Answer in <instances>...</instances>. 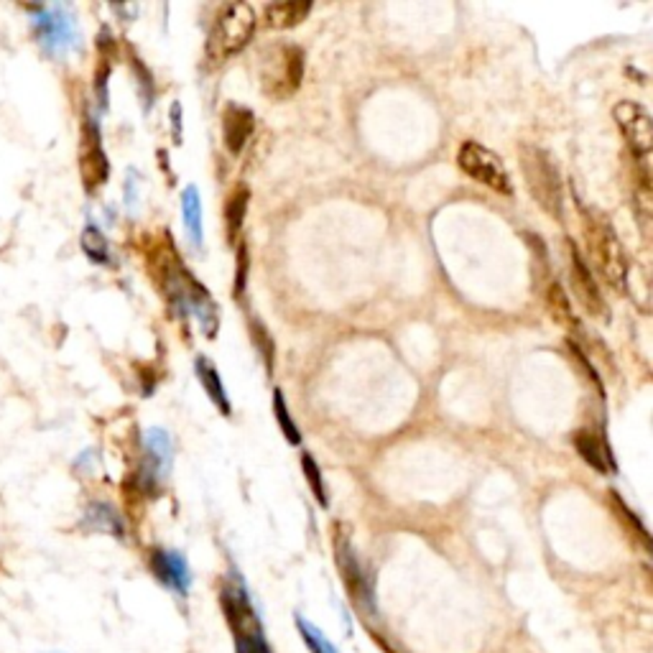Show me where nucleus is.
<instances>
[{
	"label": "nucleus",
	"instance_id": "nucleus-20",
	"mask_svg": "<svg viewBox=\"0 0 653 653\" xmlns=\"http://www.w3.org/2000/svg\"><path fill=\"white\" fill-rule=\"evenodd\" d=\"M296 630H299L304 646L312 653H337V648L330 643V639H327L312 620H306L304 615H296Z\"/></svg>",
	"mask_w": 653,
	"mask_h": 653
},
{
	"label": "nucleus",
	"instance_id": "nucleus-23",
	"mask_svg": "<svg viewBox=\"0 0 653 653\" xmlns=\"http://www.w3.org/2000/svg\"><path fill=\"white\" fill-rule=\"evenodd\" d=\"M302 467H304V477L309 480V485H312V493H314V498L320 503L322 508H327V493H324V483H322V473L320 467H317V462L312 455H302Z\"/></svg>",
	"mask_w": 653,
	"mask_h": 653
},
{
	"label": "nucleus",
	"instance_id": "nucleus-21",
	"mask_svg": "<svg viewBox=\"0 0 653 653\" xmlns=\"http://www.w3.org/2000/svg\"><path fill=\"white\" fill-rule=\"evenodd\" d=\"M82 251L87 253V258H90V261H95V264H108V261H110V248H108V240H105V235L100 233L95 225L84 227Z\"/></svg>",
	"mask_w": 653,
	"mask_h": 653
},
{
	"label": "nucleus",
	"instance_id": "nucleus-11",
	"mask_svg": "<svg viewBox=\"0 0 653 653\" xmlns=\"http://www.w3.org/2000/svg\"><path fill=\"white\" fill-rule=\"evenodd\" d=\"M255 130V118L248 108H240L235 102H230L223 112V136L225 146L230 153H240L243 146Z\"/></svg>",
	"mask_w": 653,
	"mask_h": 653
},
{
	"label": "nucleus",
	"instance_id": "nucleus-10",
	"mask_svg": "<svg viewBox=\"0 0 653 653\" xmlns=\"http://www.w3.org/2000/svg\"><path fill=\"white\" fill-rule=\"evenodd\" d=\"M151 570L158 577V582L171 587L174 592L187 595L189 592V567L187 559L177 552H167V549H156L151 554Z\"/></svg>",
	"mask_w": 653,
	"mask_h": 653
},
{
	"label": "nucleus",
	"instance_id": "nucleus-7",
	"mask_svg": "<svg viewBox=\"0 0 653 653\" xmlns=\"http://www.w3.org/2000/svg\"><path fill=\"white\" fill-rule=\"evenodd\" d=\"M615 123L620 128L623 139L628 143L630 158H648L653 149V120L640 102L633 100H620L615 108Z\"/></svg>",
	"mask_w": 653,
	"mask_h": 653
},
{
	"label": "nucleus",
	"instance_id": "nucleus-18",
	"mask_svg": "<svg viewBox=\"0 0 653 653\" xmlns=\"http://www.w3.org/2000/svg\"><path fill=\"white\" fill-rule=\"evenodd\" d=\"M248 187H237L233 197L227 199L225 205V225H227V240L235 245L237 235H240V227L245 220V209H248Z\"/></svg>",
	"mask_w": 653,
	"mask_h": 653
},
{
	"label": "nucleus",
	"instance_id": "nucleus-19",
	"mask_svg": "<svg viewBox=\"0 0 653 653\" xmlns=\"http://www.w3.org/2000/svg\"><path fill=\"white\" fill-rule=\"evenodd\" d=\"M87 526H92L95 531H105V533L123 536V521H120L118 514L112 511L110 505H105V503L90 505V511H87Z\"/></svg>",
	"mask_w": 653,
	"mask_h": 653
},
{
	"label": "nucleus",
	"instance_id": "nucleus-8",
	"mask_svg": "<svg viewBox=\"0 0 653 653\" xmlns=\"http://www.w3.org/2000/svg\"><path fill=\"white\" fill-rule=\"evenodd\" d=\"M110 164L100 143V130L95 120H84L82 126V146H80V177L87 192H98L100 187L108 181Z\"/></svg>",
	"mask_w": 653,
	"mask_h": 653
},
{
	"label": "nucleus",
	"instance_id": "nucleus-22",
	"mask_svg": "<svg viewBox=\"0 0 653 653\" xmlns=\"http://www.w3.org/2000/svg\"><path fill=\"white\" fill-rule=\"evenodd\" d=\"M274 411H276L278 427H281V431H283V437H286L292 445H299V442H302V434H299L296 424H293L292 414H289V406H286V401H283L281 390H274Z\"/></svg>",
	"mask_w": 653,
	"mask_h": 653
},
{
	"label": "nucleus",
	"instance_id": "nucleus-25",
	"mask_svg": "<svg viewBox=\"0 0 653 653\" xmlns=\"http://www.w3.org/2000/svg\"><path fill=\"white\" fill-rule=\"evenodd\" d=\"M237 268H235V296L243 293L245 289V281H248V245L245 243H237Z\"/></svg>",
	"mask_w": 653,
	"mask_h": 653
},
{
	"label": "nucleus",
	"instance_id": "nucleus-5",
	"mask_svg": "<svg viewBox=\"0 0 653 653\" xmlns=\"http://www.w3.org/2000/svg\"><path fill=\"white\" fill-rule=\"evenodd\" d=\"M31 11H34V34L46 54L59 56L77 49L80 43L77 24L64 5H52V8L34 5Z\"/></svg>",
	"mask_w": 653,
	"mask_h": 653
},
{
	"label": "nucleus",
	"instance_id": "nucleus-2",
	"mask_svg": "<svg viewBox=\"0 0 653 653\" xmlns=\"http://www.w3.org/2000/svg\"><path fill=\"white\" fill-rule=\"evenodd\" d=\"M304 52L293 43H271L261 49L255 70L264 95L271 100L292 98L304 80Z\"/></svg>",
	"mask_w": 653,
	"mask_h": 653
},
{
	"label": "nucleus",
	"instance_id": "nucleus-1",
	"mask_svg": "<svg viewBox=\"0 0 653 653\" xmlns=\"http://www.w3.org/2000/svg\"><path fill=\"white\" fill-rule=\"evenodd\" d=\"M582 233L590 253L587 265L595 268L610 289L620 292L626 286L628 258L610 217L595 207H582Z\"/></svg>",
	"mask_w": 653,
	"mask_h": 653
},
{
	"label": "nucleus",
	"instance_id": "nucleus-16",
	"mask_svg": "<svg viewBox=\"0 0 653 653\" xmlns=\"http://www.w3.org/2000/svg\"><path fill=\"white\" fill-rule=\"evenodd\" d=\"M197 376L202 380V386L207 390V396L215 401V406L220 408V414H230V401H227V393H225V386L220 376H217V370H215V365L207 360V358H199L197 360Z\"/></svg>",
	"mask_w": 653,
	"mask_h": 653
},
{
	"label": "nucleus",
	"instance_id": "nucleus-9",
	"mask_svg": "<svg viewBox=\"0 0 653 653\" xmlns=\"http://www.w3.org/2000/svg\"><path fill=\"white\" fill-rule=\"evenodd\" d=\"M570 248V278H571V289L577 293L580 304L592 314V317H602L605 314V299H602V292L598 286V278L592 274V268L587 265L584 255L580 253V248L574 243H567Z\"/></svg>",
	"mask_w": 653,
	"mask_h": 653
},
{
	"label": "nucleus",
	"instance_id": "nucleus-14",
	"mask_svg": "<svg viewBox=\"0 0 653 653\" xmlns=\"http://www.w3.org/2000/svg\"><path fill=\"white\" fill-rule=\"evenodd\" d=\"M312 14V3L306 0H281V3H271L265 8L264 21L268 28H293L304 21L306 15Z\"/></svg>",
	"mask_w": 653,
	"mask_h": 653
},
{
	"label": "nucleus",
	"instance_id": "nucleus-17",
	"mask_svg": "<svg viewBox=\"0 0 653 653\" xmlns=\"http://www.w3.org/2000/svg\"><path fill=\"white\" fill-rule=\"evenodd\" d=\"M181 217L187 225V233L192 237L197 248L202 245V205H199V192L197 187H187L181 195Z\"/></svg>",
	"mask_w": 653,
	"mask_h": 653
},
{
	"label": "nucleus",
	"instance_id": "nucleus-15",
	"mask_svg": "<svg viewBox=\"0 0 653 653\" xmlns=\"http://www.w3.org/2000/svg\"><path fill=\"white\" fill-rule=\"evenodd\" d=\"M546 306H549L552 320H554L559 327L571 330V332L580 330V320H577V314H574V309H571L570 296H567V292H564L559 283H549V289H546Z\"/></svg>",
	"mask_w": 653,
	"mask_h": 653
},
{
	"label": "nucleus",
	"instance_id": "nucleus-24",
	"mask_svg": "<svg viewBox=\"0 0 653 653\" xmlns=\"http://www.w3.org/2000/svg\"><path fill=\"white\" fill-rule=\"evenodd\" d=\"M251 337L253 342H255V348L261 352V358L265 360V368H268V373L274 370V340H271V334L265 330L264 324L258 320L251 322Z\"/></svg>",
	"mask_w": 653,
	"mask_h": 653
},
{
	"label": "nucleus",
	"instance_id": "nucleus-12",
	"mask_svg": "<svg viewBox=\"0 0 653 653\" xmlns=\"http://www.w3.org/2000/svg\"><path fill=\"white\" fill-rule=\"evenodd\" d=\"M337 559H340V570H342V577L345 582L350 584L352 595L362 600L365 608L373 610V595H370V587H368V580H365V571H362L360 562L355 559L350 543L337 542Z\"/></svg>",
	"mask_w": 653,
	"mask_h": 653
},
{
	"label": "nucleus",
	"instance_id": "nucleus-6",
	"mask_svg": "<svg viewBox=\"0 0 653 653\" xmlns=\"http://www.w3.org/2000/svg\"><path fill=\"white\" fill-rule=\"evenodd\" d=\"M457 164L470 179L480 181L483 187H490L498 195H514L511 177L503 167L501 156L485 149V146H480L477 140H465L459 146Z\"/></svg>",
	"mask_w": 653,
	"mask_h": 653
},
{
	"label": "nucleus",
	"instance_id": "nucleus-3",
	"mask_svg": "<svg viewBox=\"0 0 653 653\" xmlns=\"http://www.w3.org/2000/svg\"><path fill=\"white\" fill-rule=\"evenodd\" d=\"M521 171L531 197L536 199V205L552 215L554 220H562L564 215V192H562V177L554 164V156L543 151L542 146L523 143L518 151Z\"/></svg>",
	"mask_w": 653,
	"mask_h": 653
},
{
	"label": "nucleus",
	"instance_id": "nucleus-13",
	"mask_svg": "<svg viewBox=\"0 0 653 653\" xmlns=\"http://www.w3.org/2000/svg\"><path fill=\"white\" fill-rule=\"evenodd\" d=\"M574 447H577V452H580V457L590 465V467H595L598 473L608 475V473H615V459L610 457V449L608 445L600 439L595 431L590 429H582L577 431V437H574Z\"/></svg>",
	"mask_w": 653,
	"mask_h": 653
},
{
	"label": "nucleus",
	"instance_id": "nucleus-4",
	"mask_svg": "<svg viewBox=\"0 0 653 653\" xmlns=\"http://www.w3.org/2000/svg\"><path fill=\"white\" fill-rule=\"evenodd\" d=\"M255 34V11L248 3H230L223 14L217 15L215 26L209 31L205 59L209 67H220L245 49Z\"/></svg>",
	"mask_w": 653,
	"mask_h": 653
}]
</instances>
